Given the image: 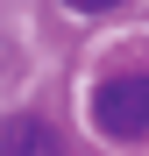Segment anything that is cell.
Returning <instances> with one entry per match:
<instances>
[{"mask_svg":"<svg viewBox=\"0 0 149 156\" xmlns=\"http://www.w3.org/2000/svg\"><path fill=\"white\" fill-rule=\"evenodd\" d=\"M85 114H92V128H99L107 142H142V135H149V71L99 78L92 99H85Z\"/></svg>","mask_w":149,"mask_h":156,"instance_id":"obj_1","label":"cell"},{"mask_svg":"<svg viewBox=\"0 0 149 156\" xmlns=\"http://www.w3.org/2000/svg\"><path fill=\"white\" fill-rule=\"evenodd\" d=\"M0 156H64V142H57V128H50V121L14 114L7 128H0Z\"/></svg>","mask_w":149,"mask_h":156,"instance_id":"obj_2","label":"cell"},{"mask_svg":"<svg viewBox=\"0 0 149 156\" xmlns=\"http://www.w3.org/2000/svg\"><path fill=\"white\" fill-rule=\"evenodd\" d=\"M64 7H78V14H99V7H114V0H64Z\"/></svg>","mask_w":149,"mask_h":156,"instance_id":"obj_3","label":"cell"}]
</instances>
